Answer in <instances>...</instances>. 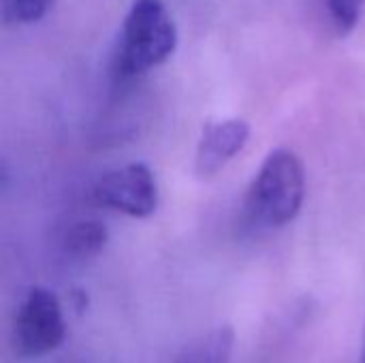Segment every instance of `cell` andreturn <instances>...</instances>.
<instances>
[{"label": "cell", "instance_id": "1", "mask_svg": "<svg viewBox=\"0 0 365 363\" xmlns=\"http://www.w3.org/2000/svg\"><path fill=\"white\" fill-rule=\"evenodd\" d=\"M178 26L163 0H133L115 47L113 71L122 79L139 77L173 56Z\"/></svg>", "mask_w": 365, "mask_h": 363}, {"label": "cell", "instance_id": "2", "mask_svg": "<svg viewBox=\"0 0 365 363\" xmlns=\"http://www.w3.org/2000/svg\"><path fill=\"white\" fill-rule=\"evenodd\" d=\"M306 195V173L293 150L276 148L261 163L248 193L246 216L252 225L278 229L297 218Z\"/></svg>", "mask_w": 365, "mask_h": 363}, {"label": "cell", "instance_id": "3", "mask_svg": "<svg viewBox=\"0 0 365 363\" xmlns=\"http://www.w3.org/2000/svg\"><path fill=\"white\" fill-rule=\"evenodd\" d=\"M66 336L62 304L53 291L32 287L15 317V351L19 357L36 359L56 351Z\"/></svg>", "mask_w": 365, "mask_h": 363}, {"label": "cell", "instance_id": "4", "mask_svg": "<svg viewBox=\"0 0 365 363\" xmlns=\"http://www.w3.org/2000/svg\"><path fill=\"white\" fill-rule=\"evenodd\" d=\"M92 197L98 205L130 218H148L158 208V184L145 163H128L101 175Z\"/></svg>", "mask_w": 365, "mask_h": 363}, {"label": "cell", "instance_id": "5", "mask_svg": "<svg viewBox=\"0 0 365 363\" xmlns=\"http://www.w3.org/2000/svg\"><path fill=\"white\" fill-rule=\"evenodd\" d=\"M250 124L242 118H227L207 122L203 126L197 156H195V171L201 178L216 175L225 169L248 143Z\"/></svg>", "mask_w": 365, "mask_h": 363}, {"label": "cell", "instance_id": "6", "mask_svg": "<svg viewBox=\"0 0 365 363\" xmlns=\"http://www.w3.org/2000/svg\"><path fill=\"white\" fill-rule=\"evenodd\" d=\"M109 240V231L98 220H77L73 223L62 237L64 250L75 259L96 257Z\"/></svg>", "mask_w": 365, "mask_h": 363}, {"label": "cell", "instance_id": "7", "mask_svg": "<svg viewBox=\"0 0 365 363\" xmlns=\"http://www.w3.org/2000/svg\"><path fill=\"white\" fill-rule=\"evenodd\" d=\"M233 329L218 327L216 332L207 334L199 342H192L182 351L175 363H229L233 353Z\"/></svg>", "mask_w": 365, "mask_h": 363}, {"label": "cell", "instance_id": "8", "mask_svg": "<svg viewBox=\"0 0 365 363\" xmlns=\"http://www.w3.org/2000/svg\"><path fill=\"white\" fill-rule=\"evenodd\" d=\"M334 28L340 34H349L361 19L365 0H323Z\"/></svg>", "mask_w": 365, "mask_h": 363}, {"label": "cell", "instance_id": "9", "mask_svg": "<svg viewBox=\"0 0 365 363\" xmlns=\"http://www.w3.org/2000/svg\"><path fill=\"white\" fill-rule=\"evenodd\" d=\"M53 0H4V13L15 24H34L43 19Z\"/></svg>", "mask_w": 365, "mask_h": 363}, {"label": "cell", "instance_id": "10", "mask_svg": "<svg viewBox=\"0 0 365 363\" xmlns=\"http://www.w3.org/2000/svg\"><path fill=\"white\" fill-rule=\"evenodd\" d=\"M361 363H365V334H364V349H361Z\"/></svg>", "mask_w": 365, "mask_h": 363}]
</instances>
